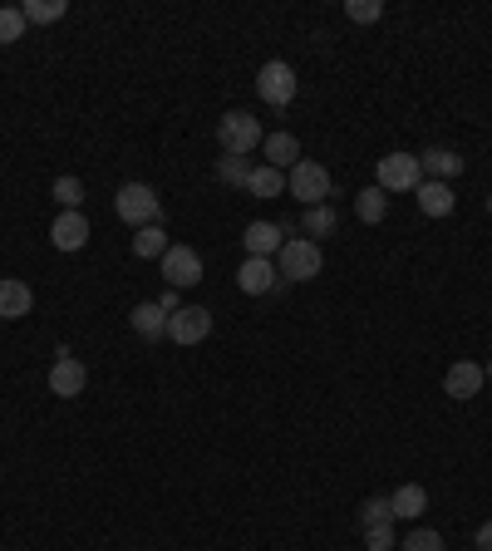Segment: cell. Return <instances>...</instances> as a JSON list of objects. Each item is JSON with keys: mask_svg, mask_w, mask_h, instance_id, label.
Listing matches in <instances>:
<instances>
[{"mask_svg": "<svg viewBox=\"0 0 492 551\" xmlns=\"http://www.w3.org/2000/svg\"><path fill=\"white\" fill-rule=\"evenodd\" d=\"M246 178H251V163L246 158H217V183L246 187Z\"/></svg>", "mask_w": 492, "mask_h": 551, "instance_id": "484cf974", "label": "cell"}, {"mask_svg": "<svg viewBox=\"0 0 492 551\" xmlns=\"http://www.w3.org/2000/svg\"><path fill=\"white\" fill-rule=\"evenodd\" d=\"M286 187H291V197H296V202H306V207H320V202H330V192H335V178H330V168H325V163H315V158H301V163L286 173Z\"/></svg>", "mask_w": 492, "mask_h": 551, "instance_id": "277c9868", "label": "cell"}, {"mask_svg": "<svg viewBox=\"0 0 492 551\" xmlns=\"http://www.w3.org/2000/svg\"><path fill=\"white\" fill-rule=\"evenodd\" d=\"M424 183V168H419V153H384L379 163H374V187H384V192H419Z\"/></svg>", "mask_w": 492, "mask_h": 551, "instance_id": "3957f363", "label": "cell"}, {"mask_svg": "<svg viewBox=\"0 0 492 551\" xmlns=\"http://www.w3.org/2000/svg\"><path fill=\"white\" fill-rule=\"evenodd\" d=\"M419 207H424V217H453V207H458V197H453V187L448 183H419Z\"/></svg>", "mask_w": 492, "mask_h": 551, "instance_id": "d6986e66", "label": "cell"}, {"mask_svg": "<svg viewBox=\"0 0 492 551\" xmlns=\"http://www.w3.org/2000/svg\"><path fill=\"white\" fill-rule=\"evenodd\" d=\"M296 89H301V79H296V69L286 60H271V64L256 69V94H261V104L286 109V104L296 99Z\"/></svg>", "mask_w": 492, "mask_h": 551, "instance_id": "8992f818", "label": "cell"}, {"mask_svg": "<svg viewBox=\"0 0 492 551\" xmlns=\"http://www.w3.org/2000/svg\"><path fill=\"white\" fill-rule=\"evenodd\" d=\"M128 325H133L138 340H163L168 335V310L158 306V301H143V306L128 310Z\"/></svg>", "mask_w": 492, "mask_h": 551, "instance_id": "2e32d148", "label": "cell"}, {"mask_svg": "<svg viewBox=\"0 0 492 551\" xmlns=\"http://www.w3.org/2000/svg\"><path fill=\"white\" fill-rule=\"evenodd\" d=\"M84 384H89V369L79 365L69 350H60V360L50 365V394H60V399H79V394H84Z\"/></svg>", "mask_w": 492, "mask_h": 551, "instance_id": "8fae6325", "label": "cell"}, {"mask_svg": "<svg viewBox=\"0 0 492 551\" xmlns=\"http://www.w3.org/2000/svg\"><path fill=\"white\" fill-rule=\"evenodd\" d=\"M50 242L60 251H84L89 246V217L84 212H60L55 227H50Z\"/></svg>", "mask_w": 492, "mask_h": 551, "instance_id": "4fadbf2b", "label": "cell"}, {"mask_svg": "<svg viewBox=\"0 0 492 551\" xmlns=\"http://www.w3.org/2000/svg\"><path fill=\"white\" fill-rule=\"evenodd\" d=\"M114 212H119L128 227H153V222L163 217V197L148 183H123L119 192H114Z\"/></svg>", "mask_w": 492, "mask_h": 551, "instance_id": "7a4b0ae2", "label": "cell"}, {"mask_svg": "<svg viewBox=\"0 0 492 551\" xmlns=\"http://www.w3.org/2000/svg\"><path fill=\"white\" fill-rule=\"evenodd\" d=\"M355 217H360L365 227H379V222L389 217V192H384V187H360V192H355Z\"/></svg>", "mask_w": 492, "mask_h": 551, "instance_id": "ffe728a7", "label": "cell"}, {"mask_svg": "<svg viewBox=\"0 0 492 551\" xmlns=\"http://www.w3.org/2000/svg\"><path fill=\"white\" fill-rule=\"evenodd\" d=\"M399 551H443V532H433V527H414V532L399 542Z\"/></svg>", "mask_w": 492, "mask_h": 551, "instance_id": "f1b7e54d", "label": "cell"}, {"mask_svg": "<svg viewBox=\"0 0 492 551\" xmlns=\"http://www.w3.org/2000/svg\"><path fill=\"white\" fill-rule=\"evenodd\" d=\"M217 143H222V153H227V158H251V153L266 143L261 119H251L246 109H227V114L217 119Z\"/></svg>", "mask_w": 492, "mask_h": 551, "instance_id": "6da1fadb", "label": "cell"}, {"mask_svg": "<svg viewBox=\"0 0 492 551\" xmlns=\"http://www.w3.org/2000/svg\"><path fill=\"white\" fill-rule=\"evenodd\" d=\"M301 227L310 232V242H315V237H330V232L340 227V212H335L330 202H320V207H306V222H301Z\"/></svg>", "mask_w": 492, "mask_h": 551, "instance_id": "cb8c5ba5", "label": "cell"}, {"mask_svg": "<svg viewBox=\"0 0 492 551\" xmlns=\"http://www.w3.org/2000/svg\"><path fill=\"white\" fill-rule=\"evenodd\" d=\"M163 281H168L173 291H192V286L202 281V256H197L192 246H168V251H163Z\"/></svg>", "mask_w": 492, "mask_h": 551, "instance_id": "52a82bcc", "label": "cell"}, {"mask_svg": "<svg viewBox=\"0 0 492 551\" xmlns=\"http://www.w3.org/2000/svg\"><path fill=\"white\" fill-rule=\"evenodd\" d=\"M488 212H492V197H488Z\"/></svg>", "mask_w": 492, "mask_h": 551, "instance_id": "e575fe53", "label": "cell"}, {"mask_svg": "<svg viewBox=\"0 0 492 551\" xmlns=\"http://www.w3.org/2000/svg\"><path fill=\"white\" fill-rule=\"evenodd\" d=\"M237 286H242L246 296H271V291L281 286V271H276V261H266V256H246L242 271H237Z\"/></svg>", "mask_w": 492, "mask_h": 551, "instance_id": "30bf717a", "label": "cell"}, {"mask_svg": "<svg viewBox=\"0 0 492 551\" xmlns=\"http://www.w3.org/2000/svg\"><path fill=\"white\" fill-rule=\"evenodd\" d=\"M246 192H251V197H281V192H286V173H276L271 163H261V168H251Z\"/></svg>", "mask_w": 492, "mask_h": 551, "instance_id": "7402d4cb", "label": "cell"}, {"mask_svg": "<svg viewBox=\"0 0 492 551\" xmlns=\"http://www.w3.org/2000/svg\"><path fill=\"white\" fill-rule=\"evenodd\" d=\"M345 15H350L355 25H374V20L384 15V0H345Z\"/></svg>", "mask_w": 492, "mask_h": 551, "instance_id": "4dcf8cb0", "label": "cell"}, {"mask_svg": "<svg viewBox=\"0 0 492 551\" xmlns=\"http://www.w3.org/2000/svg\"><path fill=\"white\" fill-rule=\"evenodd\" d=\"M389 507H394V522H414V517L429 512V492L419 483H404V488L389 492Z\"/></svg>", "mask_w": 492, "mask_h": 551, "instance_id": "ac0fdd59", "label": "cell"}, {"mask_svg": "<svg viewBox=\"0 0 492 551\" xmlns=\"http://www.w3.org/2000/svg\"><path fill=\"white\" fill-rule=\"evenodd\" d=\"M365 551H399V532H394V522H384V527H365Z\"/></svg>", "mask_w": 492, "mask_h": 551, "instance_id": "f546056e", "label": "cell"}, {"mask_svg": "<svg viewBox=\"0 0 492 551\" xmlns=\"http://www.w3.org/2000/svg\"><path fill=\"white\" fill-rule=\"evenodd\" d=\"M158 306L168 310V315H178V310H183V296H178V291H173V286H168V291H163V296H158Z\"/></svg>", "mask_w": 492, "mask_h": 551, "instance_id": "1f68e13d", "label": "cell"}, {"mask_svg": "<svg viewBox=\"0 0 492 551\" xmlns=\"http://www.w3.org/2000/svg\"><path fill=\"white\" fill-rule=\"evenodd\" d=\"M261 153H266V163H271L276 173H291V168L301 163V138H296V133H266Z\"/></svg>", "mask_w": 492, "mask_h": 551, "instance_id": "9a60e30c", "label": "cell"}, {"mask_svg": "<svg viewBox=\"0 0 492 551\" xmlns=\"http://www.w3.org/2000/svg\"><path fill=\"white\" fill-rule=\"evenodd\" d=\"M483 384H488V374H483V365L478 360H453L448 365V374H443V394L448 399H478L483 394Z\"/></svg>", "mask_w": 492, "mask_h": 551, "instance_id": "9c48e42d", "label": "cell"}, {"mask_svg": "<svg viewBox=\"0 0 492 551\" xmlns=\"http://www.w3.org/2000/svg\"><path fill=\"white\" fill-rule=\"evenodd\" d=\"M212 335V310L207 306H183L178 315H168V340L173 345H202Z\"/></svg>", "mask_w": 492, "mask_h": 551, "instance_id": "ba28073f", "label": "cell"}, {"mask_svg": "<svg viewBox=\"0 0 492 551\" xmlns=\"http://www.w3.org/2000/svg\"><path fill=\"white\" fill-rule=\"evenodd\" d=\"M384 522H394L389 497H365V507H360V527H384Z\"/></svg>", "mask_w": 492, "mask_h": 551, "instance_id": "83f0119b", "label": "cell"}, {"mask_svg": "<svg viewBox=\"0 0 492 551\" xmlns=\"http://www.w3.org/2000/svg\"><path fill=\"white\" fill-rule=\"evenodd\" d=\"M483 374H488V379H492V360H488V365H483Z\"/></svg>", "mask_w": 492, "mask_h": 551, "instance_id": "836d02e7", "label": "cell"}, {"mask_svg": "<svg viewBox=\"0 0 492 551\" xmlns=\"http://www.w3.org/2000/svg\"><path fill=\"white\" fill-rule=\"evenodd\" d=\"M320 242H310V237H286V246L276 251V271H281V281H315L320 276Z\"/></svg>", "mask_w": 492, "mask_h": 551, "instance_id": "5b68a950", "label": "cell"}, {"mask_svg": "<svg viewBox=\"0 0 492 551\" xmlns=\"http://www.w3.org/2000/svg\"><path fill=\"white\" fill-rule=\"evenodd\" d=\"M50 197L60 202L64 212H79V207H84V183H79V178H55Z\"/></svg>", "mask_w": 492, "mask_h": 551, "instance_id": "d4e9b609", "label": "cell"}, {"mask_svg": "<svg viewBox=\"0 0 492 551\" xmlns=\"http://www.w3.org/2000/svg\"><path fill=\"white\" fill-rule=\"evenodd\" d=\"M20 15H25V25H55V20L69 15V5L64 0H25Z\"/></svg>", "mask_w": 492, "mask_h": 551, "instance_id": "603a6c76", "label": "cell"}, {"mask_svg": "<svg viewBox=\"0 0 492 551\" xmlns=\"http://www.w3.org/2000/svg\"><path fill=\"white\" fill-rule=\"evenodd\" d=\"M163 251H168V232H163L158 222L133 232V256H143V261H163Z\"/></svg>", "mask_w": 492, "mask_h": 551, "instance_id": "44dd1931", "label": "cell"}, {"mask_svg": "<svg viewBox=\"0 0 492 551\" xmlns=\"http://www.w3.org/2000/svg\"><path fill=\"white\" fill-rule=\"evenodd\" d=\"M35 306V291L20 276H0V320H25Z\"/></svg>", "mask_w": 492, "mask_h": 551, "instance_id": "5bb4252c", "label": "cell"}, {"mask_svg": "<svg viewBox=\"0 0 492 551\" xmlns=\"http://www.w3.org/2000/svg\"><path fill=\"white\" fill-rule=\"evenodd\" d=\"M419 168H424V183H453L463 173V158L453 148H429L419 153Z\"/></svg>", "mask_w": 492, "mask_h": 551, "instance_id": "e0dca14e", "label": "cell"}, {"mask_svg": "<svg viewBox=\"0 0 492 551\" xmlns=\"http://www.w3.org/2000/svg\"><path fill=\"white\" fill-rule=\"evenodd\" d=\"M25 35V15L20 5H0V45H15Z\"/></svg>", "mask_w": 492, "mask_h": 551, "instance_id": "4316f807", "label": "cell"}, {"mask_svg": "<svg viewBox=\"0 0 492 551\" xmlns=\"http://www.w3.org/2000/svg\"><path fill=\"white\" fill-rule=\"evenodd\" d=\"M473 547H478V551H492V522H483V527L473 532Z\"/></svg>", "mask_w": 492, "mask_h": 551, "instance_id": "d6a6232c", "label": "cell"}, {"mask_svg": "<svg viewBox=\"0 0 492 551\" xmlns=\"http://www.w3.org/2000/svg\"><path fill=\"white\" fill-rule=\"evenodd\" d=\"M281 246H286V227H276V222H246V232H242L246 256H266V261H276Z\"/></svg>", "mask_w": 492, "mask_h": 551, "instance_id": "7c38bea8", "label": "cell"}]
</instances>
